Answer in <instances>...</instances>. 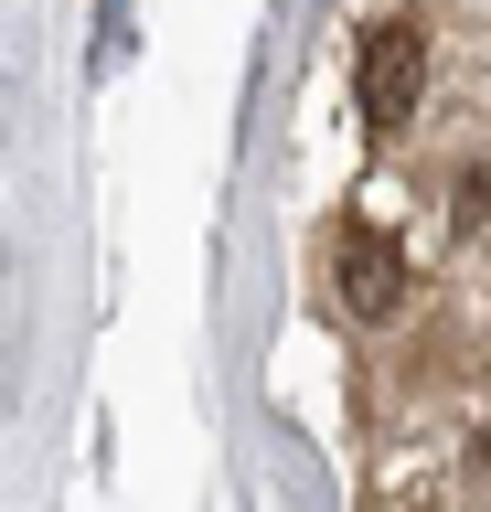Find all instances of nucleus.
Listing matches in <instances>:
<instances>
[{
  "instance_id": "1",
  "label": "nucleus",
  "mask_w": 491,
  "mask_h": 512,
  "mask_svg": "<svg viewBox=\"0 0 491 512\" xmlns=\"http://www.w3.org/2000/svg\"><path fill=\"white\" fill-rule=\"evenodd\" d=\"M353 86H363V118H374V128H406L427 107V32L417 22H374V32H363Z\"/></svg>"
},
{
  "instance_id": "5",
  "label": "nucleus",
  "mask_w": 491,
  "mask_h": 512,
  "mask_svg": "<svg viewBox=\"0 0 491 512\" xmlns=\"http://www.w3.org/2000/svg\"><path fill=\"white\" fill-rule=\"evenodd\" d=\"M385 512H427V502H385Z\"/></svg>"
},
{
  "instance_id": "4",
  "label": "nucleus",
  "mask_w": 491,
  "mask_h": 512,
  "mask_svg": "<svg viewBox=\"0 0 491 512\" xmlns=\"http://www.w3.org/2000/svg\"><path fill=\"white\" fill-rule=\"evenodd\" d=\"M470 470H481V480H491V427H481V438H470Z\"/></svg>"
},
{
  "instance_id": "2",
  "label": "nucleus",
  "mask_w": 491,
  "mask_h": 512,
  "mask_svg": "<svg viewBox=\"0 0 491 512\" xmlns=\"http://www.w3.org/2000/svg\"><path fill=\"white\" fill-rule=\"evenodd\" d=\"M331 299H342L353 320H395L406 310V256H395L385 235L342 224V235H331Z\"/></svg>"
},
{
  "instance_id": "3",
  "label": "nucleus",
  "mask_w": 491,
  "mask_h": 512,
  "mask_svg": "<svg viewBox=\"0 0 491 512\" xmlns=\"http://www.w3.org/2000/svg\"><path fill=\"white\" fill-rule=\"evenodd\" d=\"M491 224V160H470V182H459V235H481Z\"/></svg>"
}]
</instances>
